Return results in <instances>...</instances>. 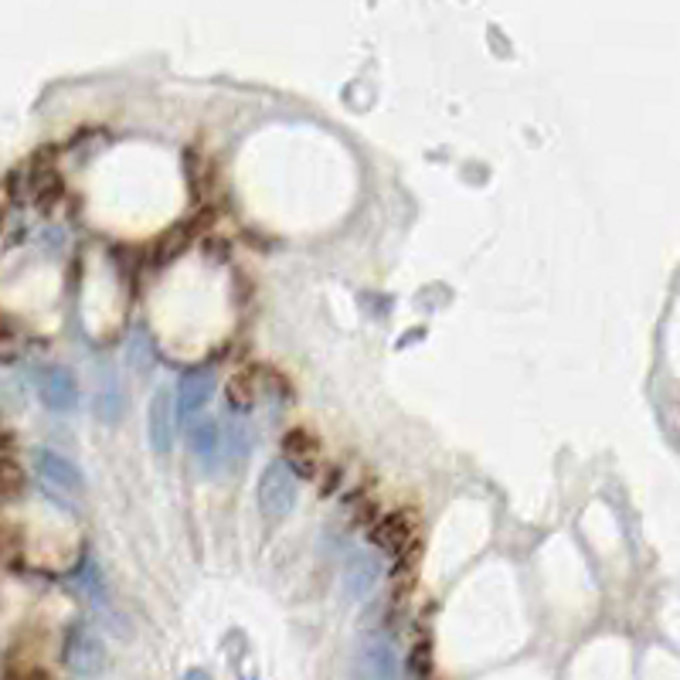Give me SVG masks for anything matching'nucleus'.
Instances as JSON below:
<instances>
[{
    "mask_svg": "<svg viewBox=\"0 0 680 680\" xmlns=\"http://www.w3.org/2000/svg\"><path fill=\"white\" fill-rule=\"evenodd\" d=\"M24 487V473L14 460H0V497H14Z\"/></svg>",
    "mask_w": 680,
    "mask_h": 680,
    "instance_id": "12",
    "label": "nucleus"
},
{
    "mask_svg": "<svg viewBox=\"0 0 680 680\" xmlns=\"http://www.w3.org/2000/svg\"><path fill=\"white\" fill-rule=\"evenodd\" d=\"M0 337H8V327H4V320H0Z\"/></svg>",
    "mask_w": 680,
    "mask_h": 680,
    "instance_id": "14",
    "label": "nucleus"
},
{
    "mask_svg": "<svg viewBox=\"0 0 680 680\" xmlns=\"http://www.w3.org/2000/svg\"><path fill=\"white\" fill-rule=\"evenodd\" d=\"M259 510L269 521H279V517H290V510L296 507V476L290 469L287 460H276L262 469L259 476V490H256Z\"/></svg>",
    "mask_w": 680,
    "mask_h": 680,
    "instance_id": "1",
    "label": "nucleus"
},
{
    "mask_svg": "<svg viewBox=\"0 0 680 680\" xmlns=\"http://www.w3.org/2000/svg\"><path fill=\"white\" fill-rule=\"evenodd\" d=\"M187 435H191V450H194V456L202 460L205 466H212L215 456H218V450H222L218 425H215L212 419H197V422L187 425Z\"/></svg>",
    "mask_w": 680,
    "mask_h": 680,
    "instance_id": "9",
    "label": "nucleus"
},
{
    "mask_svg": "<svg viewBox=\"0 0 680 680\" xmlns=\"http://www.w3.org/2000/svg\"><path fill=\"white\" fill-rule=\"evenodd\" d=\"M34 388L42 406L52 412H72L78 406V381L62 365H42L34 371Z\"/></svg>",
    "mask_w": 680,
    "mask_h": 680,
    "instance_id": "4",
    "label": "nucleus"
},
{
    "mask_svg": "<svg viewBox=\"0 0 680 680\" xmlns=\"http://www.w3.org/2000/svg\"><path fill=\"white\" fill-rule=\"evenodd\" d=\"M215 391V375L208 368L202 371H187L177 385V415L181 419H194L208 406V398Z\"/></svg>",
    "mask_w": 680,
    "mask_h": 680,
    "instance_id": "8",
    "label": "nucleus"
},
{
    "mask_svg": "<svg viewBox=\"0 0 680 680\" xmlns=\"http://www.w3.org/2000/svg\"><path fill=\"white\" fill-rule=\"evenodd\" d=\"M184 680H212V677H208V670H187Z\"/></svg>",
    "mask_w": 680,
    "mask_h": 680,
    "instance_id": "13",
    "label": "nucleus"
},
{
    "mask_svg": "<svg viewBox=\"0 0 680 680\" xmlns=\"http://www.w3.org/2000/svg\"><path fill=\"white\" fill-rule=\"evenodd\" d=\"M378 579H381L378 554H371L368 548L350 551V558L344 562V592H347L350 598H365V595H371V589L378 585Z\"/></svg>",
    "mask_w": 680,
    "mask_h": 680,
    "instance_id": "6",
    "label": "nucleus"
},
{
    "mask_svg": "<svg viewBox=\"0 0 680 680\" xmlns=\"http://www.w3.org/2000/svg\"><path fill=\"white\" fill-rule=\"evenodd\" d=\"M222 450H225V456H228V460L242 463V460H246V453H249V432H246L242 425H231V429H225V435H222Z\"/></svg>",
    "mask_w": 680,
    "mask_h": 680,
    "instance_id": "11",
    "label": "nucleus"
},
{
    "mask_svg": "<svg viewBox=\"0 0 680 680\" xmlns=\"http://www.w3.org/2000/svg\"><path fill=\"white\" fill-rule=\"evenodd\" d=\"M34 473L42 476V484L58 497L78 500L86 494V476L78 473V466L68 456H62L55 450H34Z\"/></svg>",
    "mask_w": 680,
    "mask_h": 680,
    "instance_id": "2",
    "label": "nucleus"
},
{
    "mask_svg": "<svg viewBox=\"0 0 680 680\" xmlns=\"http://www.w3.org/2000/svg\"><path fill=\"white\" fill-rule=\"evenodd\" d=\"M123 409H127V398L123 391H119V385L112 378L102 381L99 395H96V415L102 422H116V419H123Z\"/></svg>",
    "mask_w": 680,
    "mask_h": 680,
    "instance_id": "10",
    "label": "nucleus"
},
{
    "mask_svg": "<svg viewBox=\"0 0 680 680\" xmlns=\"http://www.w3.org/2000/svg\"><path fill=\"white\" fill-rule=\"evenodd\" d=\"M177 398H171L168 388H160L150 402V412H147V425H150V446L153 453L168 456L171 446H174V432H177Z\"/></svg>",
    "mask_w": 680,
    "mask_h": 680,
    "instance_id": "5",
    "label": "nucleus"
},
{
    "mask_svg": "<svg viewBox=\"0 0 680 680\" xmlns=\"http://www.w3.org/2000/svg\"><path fill=\"white\" fill-rule=\"evenodd\" d=\"M361 673L365 680H402V663L385 636H368L361 644Z\"/></svg>",
    "mask_w": 680,
    "mask_h": 680,
    "instance_id": "7",
    "label": "nucleus"
},
{
    "mask_svg": "<svg viewBox=\"0 0 680 680\" xmlns=\"http://www.w3.org/2000/svg\"><path fill=\"white\" fill-rule=\"evenodd\" d=\"M65 667L78 677H99L106 670V647H102V639L83 626V623H75L65 636Z\"/></svg>",
    "mask_w": 680,
    "mask_h": 680,
    "instance_id": "3",
    "label": "nucleus"
}]
</instances>
